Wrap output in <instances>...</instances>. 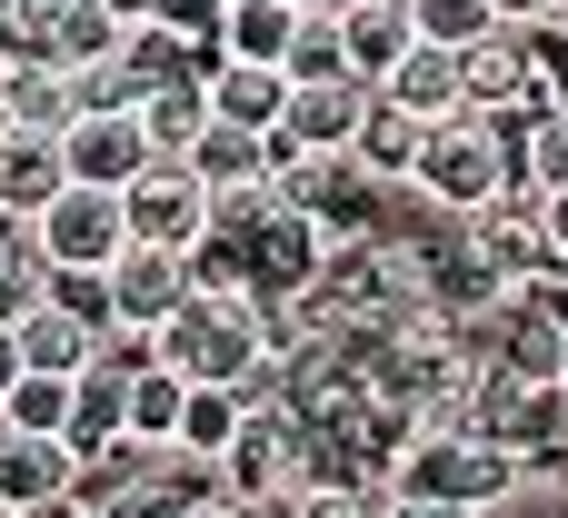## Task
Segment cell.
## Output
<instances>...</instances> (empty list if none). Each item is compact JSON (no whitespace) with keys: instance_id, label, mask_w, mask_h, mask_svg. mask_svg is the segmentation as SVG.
<instances>
[{"instance_id":"d6a6232c","label":"cell","mask_w":568,"mask_h":518,"mask_svg":"<svg viewBox=\"0 0 568 518\" xmlns=\"http://www.w3.org/2000/svg\"><path fill=\"white\" fill-rule=\"evenodd\" d=\"M10 379H20V349H10V329H0V389H10Z\"/></svg>"},{"instance_id":"277c9868","label":"cell","mask_w":568,"mask_h":518,"mask_svg":"<svg viewBox=\"0 0 568 518\" xmlns=\"http://www.w3.org/2000/svg\"><path fill=\"white\" fill-rule=\"evenodd\" d=\"M210 230H220V220H210ZM230 240H240V290H250L270 319H280V309H300V299H310V280H320V260H329V240H320L300 210H260V220H240Z\"/></svg>"},{"instance_id":"d590c367","label":"cell","mask_w":568,"mask_h":518,"mask_svg":"<svg viewBox=\"0 0 568 518\" xmlns=\"http://www.w3.org/2000/svg\"><path fill=\"white\" fill-rule=\"evenodd\" d=\"M0 130H10V100H0Z\"/></svg>"},{"instance_id":"ba28073f","label":"cell","mask_w":568,"mask_h":518,"mask_svg":"<svg viewBox=\"0 0 568 518\" xmlns=\"http://www.w3.org/2000/svg\"><path fill=\"white\" fill-rule=\"evenodd\" d=\"M80 499V459L60 439H30V429H0V518H40Z\"/></svg>"},{"instance_id":"4fadbf2b","label":"cell","mask_w":568,"mask_h":518,"mask_svg":"<svg viewBox=\"0 0 568 518\" xmlns=\"http://www.w3.org/2000/svg\"><path fill=\"white\" fill-rule=\"evenodd\" d=\"M379 100H389V110H409L419 130H439V120L459 110V50H429V40H409V50H399V70L379 80Z\"/></svg>"},{"instance_id":"8fae6325","label":"cell","mask_w":568,"mask_h":518,"mask_svg":"<svg viewBox=\"0 0 568 518\" xmlns=\"http://www.w3.org/2000/svg\"><path fill=\"white\" fill-rule=\"evenodd\" d=\"M200 100L220 130H250V140H280V110H290V80L280 70H250V60H210L200 70Z\"/></svg>"},{"instance_id":"83f0119b","label":"cell","mask_w":568,"mask_h":518,"mask_svg":"<svg viewBox=\"0 0 568 518\" xmlns=\"http://www.w3.org/2000/svg\"><path fill=\"white\" fill-rule=\"evenodd\" d=\"M300 518H399V499H389L379 479H359V469H329V479L300 499Z\"/></svg>"},{"instance_id":"6da1fadb","label":"cell","mask_w":568,"mask_h":518,"mask_svg":"<svg viewBox=\"0 0 568 518\" xmlns=\"http://www.w3.org/2000/svg\"><path fill=\"white\" fill-rule=\"evenodd\" d=\"M280 339H290V329H280L250 290H190V299L150 329V349H160V369H170L180 389H230L240 409L270 399Z\"/></svg>"},{"instance_id":"30bf717a","label":"cell","mask_w":568,"mask_h":518,"mask_svg":"<svg viewBox=\"0 0 568 518\" xmlns=\"http://www.w3.org/2000/svg\"><path fill=\"white\" fill-rule=\"evenodd\" d=\"M100 290H110V329H160V319L190 299V270H180L170 250H120V260L100 270Z\"/></svg>"},{"instance_id":"4316f807","label":"cell","mask_w":568,"mask_h":518,"mask_svg":"<svg viewBox=\"0 0 568 518\" xmlns=\"http://www.w3.org/2000/svg\"><path fill=\"white\" fill-rule=\"evenodd\" d=\"M60 419H70V379H10L0 389V429H30V439H60Z\"/></svg>"},{"instance_id":"f1b7e54d","label":"cell","mask_w":568,"mask_h":518,"mask_svg":"<svg viewBox=\"0 0 568 518\" xmlns=\"http://www.w3.org/2000/svg\"><path fill=\"white\" fill-rule=\"evenodd\" d=\"M50 309H70L80 329H110V290H100V270H50V290H40Z\"/></svg>"},{"instance_id":"d4e9b609","label":"cell","mask_w":568,"mask_h":518,"mask_svg":"<svg viewBox=\"0 0 568 518\" xmlns=\"http://www.w3.org/2000/svg\"><path fill=\"white\" fill-rule=\"evenodd\" d=\"M230 429H240V399H230V389H190V399H180V429H170V449H190V459H210V469H220Z\"/></svg>"},{"instance_id":"cb8c5ba5","label":"cell","mask_w":568,"mask_h":518,"mask_svg":"<svg viewBox=\"0 0 568 518\" xmlns=\"http://www.w3.org/2000/svg\"><path fill=\"white\" fill-rule=\"evenodd\" d=\"M280 80H290V90H310V80H349V70H339V10H310V20H290Z\"/></svg>"},{"instance_id":"7c38bea8","label":"cell","mask_w":568,"mask_h":518,"mask_svg":"<svg viewBox=\"0 0 568 518\" xmlns=\"http://www.w3.org/2000/svg\"><path fill=\"white\" fill-rule=\"evenodd\" d=\"M409 40H419V30H409L399 0H339V70H349L359 90H379V80L399 70Z\"/></svg>"},{"instance_id":"8992f818","label":"cell","mask_w":568,"mask_h":518,"mask_svg":"<svg viewBox=\"0 0 568 518\" xmlns=\"http://www.w3.org/2000/svg\"><path fill=\"white\" fill-rule=\"evenodd\" d=\"M30 240H40V260H50V270H110V260L130 250V230H120V200H110V190H60V200L30 220Z\"/></svg>"},{"instance_id":"8d00e7d4","label":"cell","mask_w":568,"mask_h":518,"mask_svg":"<svg viewBox=\"0 0 568 518\" xmlns=\"http://www.w3.org/2000/svg\"><path fill=\"white\" fill-rule=\"evenodd\" d=\"M559 389H568V359H559Z\"/></svg>"},{"instance_id":"3957f363","label":"cell","mask_w":568,"mask_h":518,"mask_svg":"<svg viewBox=\"0 0 568 518\" xmlns=\"http://www.w3.org/2000/svg\"><path fill=\"white\" fill-rule=\"evenodd\" d=\"M509 180H519L509 130H499V120H479V110H449V120L419 140V160H409V180H399V190H409L429 220H479Z\"/></svg>"},{"instance_id":"f546056e","label":"cell","mask_w":568,"mask_h":518,"mask_svg":"<svg viewBox=\"0 0 568 518\" xmlns=\"http://www.w3.org/2000/svg\"><path fill=\"white\" fill-rule=\"evenodd\" d=\"M90 369H110V379L130 389V379H150V369H160V349H150V329H100Z\"/></svg>"},{"instance_id":"5b68a950","label":"cell","mask_w":568,"mask_h":518,"mask_svg":"<svg viewBox=\"0 0 568 518\" xmlns=\"http://www.w3.org/2000/svg\"><path fill=\"white\" fill-rule=\"evenodd\" d=\"M120 230H130V250H170V260H190V250L210 240V200H200V180H190L180 160H150V170L120 190Z\"/></svg>"},{"instance_id":"7a4b0ae2","label":"cell","mask_w":568,"mask_h":518,"mask_svg":"<svg viewBox=\"0 0 568 518\" xmlns=\"http://www.w3.org/2000/svg\"><path fill=\"white\" fill-rule=\"evenodd\" d=\"M320 469H329V449L280 399H260V409H240V429L220 449V499L240 518H300V499L320 489Z\"/></svg>"},{"instance_id":"52a82bcc","label":"cell","mask_w":568,"mask_h":518,"mask_svg":"<svg viewBox=\"0 0 568 518\" xmlns=\"http://www.w3.org/2000/svg\"><path fill=\"white\" fill-rule=\"evenodd\" d=\"M140 170H150V150H140V120H130V110H90V120L60 130V180H70V190H110V200H120Z\"/></svg>"},{"instance_id":"7402d4cb","label":"cell","mask_w":568,"mask_h":518,"mask_svg":"<svg viewBox=\"0 0 568 518\" xmlns=\"http://www.w3.org/2000/svg\"><path fill=\"white\" fill-rule=\"evenodd\" d=\"M509 160H519V180L549 200V190H568V110H539V120H519L509 130Z\"/></svg>"},{"instance_id":"e0dca14e","label":"cell","mask_w":568,"mask_h":518,"mask_svg":"<svg viewBox=\"0 0 568 518\" xmlns=\"http://www.w3.org/2000/svg\"><path fill=\"white\" fill-rule=\"evenodd\" d=\"M140 150L150 160H190V140L210 130V100H200V80H170V90H140Z\"/></svg>"},{"instance_id":"9c48e42d","label":"cell","mask_w":568,"mask_h":518,"mask_svg":"<svg viewBox=\"0 0 568 518\" xmlns=\"http://www.w3.org/2000/svg\"><path fill=\"white\" fill-rule=\"evenodd\" d=\"M359 110H369L359 80H310V90H290V110H280V150H290V160H349Z\"/></svg>"},{"instance_id":"5bb4252c","label":"cell","mask_w":568,"mask_h":518,"mask_svg":"<svg viewBox=\"0 0 568 518\" xmlns=\"http://www.w3.org/2000/svg\"><path fill=\"white\" fill-rule=\"evenodd\" d=\"M60 140H30V130H0V220H40L60 200Z\"/></svg>"},{"instance_id":"2e32d148","label":"cell","mask_w":568,"mask_h":518,"mask_svg":"<svg viewBox=\"0 0 568 518\" xmlns=\"http://www.w3.org/2000/svg\"><path fill=\"white\" fill-rule=\"evenodd\" d=\"M10 349H20V369H30V379H80V369H90V349H100V329H80L70 309H50V299H40V309L10 329Z\"/></svg>"},{"instance_id":"e575fe53","label":"cell","mask_w":568,"mask_h":518,"mask_svg":"<svg viewBox=\"0 0 568 518\" xmlns=\"http://www.w3.org/2000/svg\"><path fill=\"white\" fill-rule=\"evenodd\" d=\"M190 518H240V509H230V499H220V509H190Z\"/></svg>"},{"instance_id":"74e56055","label":"cell","mask_w":568,"mask_h":518,"mask_svg":"<svg viewBox=\"0 0 568 518\" xmlns=\"http://www.w3.org/2000/svg\"><path fill=\"white\" fill-rule=\"evenodd\" d=\"M40 10H60V0H40Z\"/></svg>"},{"instance_id":"ac0fdd59","label":"cell","mask_w":568,"mask_h":518,"mask_svg":"<svg viewBox=\"0 0 568 518\" xmlns=\"http://www.w3.org/2000/svg\"><path fill=\"white\" fill-rule=\"evenodd\" d=\"M120 399H130V389H120L110 369H80V379H70V419H60V449H70L80 469H90L100 449H120Z\"/></svg>"},{"instance_id":"484cf974","label":"cell","mask_w":568,"mask_h":518,"mask_svg":"<svg viewBox=\"0 0 568 518\" xmlns=\"http://www.w3.org/2000/svg\"><path fill=\"white\" fill-rule=\"evenodd\" d=\"M409 10V30L429 40V50H469V40H489L499 30V10L489 0H399Z\"/></svg>"},{"instance_id":"d6986e66","label":"cell","mask_w":568,"mask_h":518,"mask_svg":"<svg viewBox=\"0 0 568 518\" xmlns=\"http://www.w3.org/2000/svg\"><path fill=\"white\" fill-rule=\"evenodd\" d=\"M90 60H120V20L100 0H60L50 10V70H90Z\"/></svg>"},{"instance_id":"603a6c76","label":"cell","mask_w":568,"mask_h":518,"mask_svg":"<svg viewBox=\"0 0 568 518\" xmlns=\"http://www.w3.org/2000/svg\"><path fill=\"white\" fill-rule=\"evenodd\" d=\"M180 379L170 369H150V379H130V399H120V439L130 449H170V429H180Z\"/></svg>"},{"instance_id":"9a60e30c","label":"cell","mask_w":568,"mask_h":518,"mask_svg":"<svg viewBox=\"0 0 568 518\" xmlns=\"http://www.w3.org/2000/svg\"><path fill=\"white\" fill-rule=\"evenodd\" d=\"M419 140H429V130L369 90V110H359V130H349V170H369L379 190H399V180H409V160H419Z\"/></svg>"},{"instance_id":"44dd1931","label":"cell","mask_w":568,"mask_h":518,"mask_svg":"<svg viewBox=\"0 0 568 518\" xmlns=\"http://www.w3.org/2000/svg\"><path fill=\"white\" fill-rule=\"evenodd\" d=\"M40 290H50V260H40L30 220H0V329H20L40 309Z\"/></svg>"},{"instance_id":"1f68e13d","label":"cell","mask_w":568,"mask_h":518,"mask_svg":"<svg viewBox=\"0 0 568 518\" xmlns=\"http://www.w3.org/2000/svg\"><path fill=\"white\" fill-rule=\"evenodd\" d=\"M100 10H110L120 30H140V20H150V0H100Z\"/></svg>"},{"instance_id":"ffe728a7","label":"cell","mask_w":568,"mask_h":518,"mask_svg":"<svg viewBox=\"0 0 568 518\" xmlns=\"http://www.w3.org/2000/svg\"><path fill=\"white\" fill-rule=\"evenodd\" d=\"M280 50H290V10H280V0H230V10H220V60L280 70Z\"/></svg>"},{"instance_id":"836d02e7","label":"cell","mask_w":568,"mask_h":518,"mask_svg":"<svg viewBox=\"0 0 568 518\" xmlns=\"http://www.w3.org/2000/svg\"><path fill=\"white\" fill-rule=\"evenodd\" d=\"M280 10H290V20H310V10H339V0H280Z\"/></svg>"},{"instance_id":"4dcf8cb0","label":"cell","mask_w":568,"mask_h":518,"mask_svg":"<svg viewBox=\"0 0 568 518\" xmlns=\"http://www.w3.org/2000/svg\"><path fill=\"white\" fill-rule=\"evenodd\" d=\"M539 250H549V270H568V190L539 200Z\"/></svg>"}]
</instances>
